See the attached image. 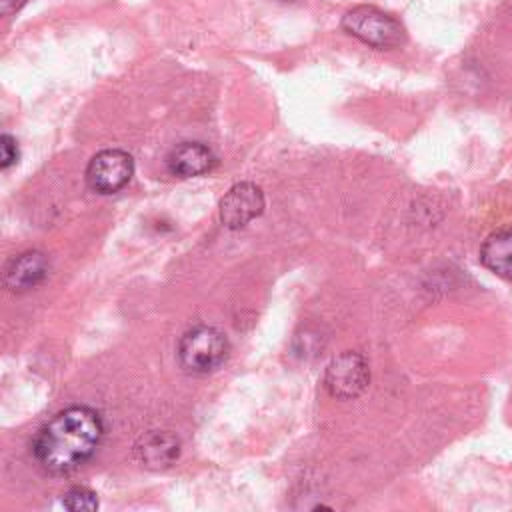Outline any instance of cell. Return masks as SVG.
I'll return each instance as SVG.
<instances>
[{
	"mask_svg": "<svg viewBox=\"0 0 512 512\" xmlns=\"http://www.w3.org/2000/svg\"><path fill=\"white\" fill-rule=\"evenodd\" d=\"M48 276V258L38 250H28L12 258L4 270V286L12 292L36 288Z\"/></svg>",
	"mask_w": 512,
	"mask_h": 512,
	"instance_id": "9",
	"label": "cell"
},
{
	"mask_svg": "<svg viewBox=\"0 0 512 512\" xmlns=\"http://www.w3.org/2000/svg\"><path fill=\"white\" fill-rule=\"evenodd\" d=\"M134 454L142 466L164 470L178 460L180 440L168 430H150L136 440Z\"/></svg>",
	"mask_w": 512,
	"mask_h": 512,
	"instance_id": "7",
	"label": "cell"
},
{
	"mask_svg": "<svg viewBox=\"0 0 512 512\" xmlns=\"http://www.w3.org/2000/svg\"><path fill=\"white\" fill-rule=\"evenodd\" d=\"M18 158H20V150H18L16 138L4 132L0 136V168L8 170L12 164L18 162Z\"/></svg>",
	"mask_w": 512,
	"mask_h": 512,
	"instance_id": "12",
	"label": "cell"
},
{
	"mask_svg": "<svg viewBox=\"0 0 512 512\" xmlns=\"http://www.w3.org/2000/svg\"><path fill=\"white\" fill-rule=\"evenodd\" d=\"M342 28L350 36L378 50H392L406 42L404 26L394 16L368 4L350 8L342 16Z\"/></svg>",
	"mask_w": 512,
	"mask_h": 512,
	"instance_id": "2",
	"label": "cell"
},
{
	"mask_svg": "<svg viewBox=\"0 0 512 512\" xmlns=\"http://www.w3.org/2000/svg\"><path fill=\"white\" fill-rule=\"evenodd\" d=\"M230 352L224 332L214 326H196L188 330L178 344L180 366L192 374H208L220 368Z\"/></svg>",
	"mask_w": 512,
	"mask_h": 512,
	"instance_id": "3",
	"label": "cell"
},
{
	"mask_svg": "<svg viewBox=\"0 0 512 512\" xmlns=\"http://www.w3.org/2000/svg\"><path fill=\"white\" fill-rule=\"evenodd\" d=\"M218 164L216 154L202 142H182L166 156V168L172 176L194 178L210 172Z\"/></svg>",
	"mask_w": 512,
	"mask_h": 512,
	"instance_id": "8",
	"label": "cell"
},
{
	"mask_svg": "<svg viewBox=\"0 0 512 512\" xmlns=\"http://www.w3.org/2000/svg\"><path fill=\"white\" fill-rule=\"evenodd\" d=\"M26 4V0H0V12L4 16H10L12 12L20 10Z\"/></svg>",
	"mask_w": 512,
	"mask_h": 512,
	"instance_id": "13",
	"label": "cell"
},
{
	"mask_svg": "<svg viewBox=\"0 0 512 512\" xmlns=\"http://www.w3.org/2000/svg\"><path fill=\"white\" fill-rule=\"evenodd\" d=\"M264 192L254 182L234 184L220 200V220L226 228H242L264 212Z\"/></svg>",
	"mask_w": 512,
	"mask_h": 512,
	"instance_id": "6",
	"label": "cell"
},
{
	"mask_svg": "<svg viewBox=\"0 0 512 512\" xmlns=\"http://www.w3.org/2000/svg\"><path fill=\"white\" fill-rule=\"evenodd\" d=\"M370 382V368L360 352H342L336 356L324 374V384L330 396L350 400L360 396Z\"/></svg>",
	"mask_w": 512,
	"mask_h": 512,
	"instance_id": "5",
	"label": "cell"
},
{
	"mask_svg": "<svg viewBox=\"0 0 512 512\" xmlns=\"http://www.w3.org/2000/svg\"><path fill=\"white\" fill-rule=\"evenodd\" d=\"M102 438V416L88 406H70L36 432L32 454L46 472L70 474L96 454Z\"/></svg>",
	"mask_w": 512,
	"mask_h": 512,
	"instance_id": "1",
	"label": "cell"
},
{
	"mask_svg": "<svg viewBox=\"0 0 512 512\" xmlns=\"http://www.w3.org/2000/svg\"><path fill=\"white\" fill-rule=\"evenodd\" d=\"M288 2H290V0H288Z\"/></svg>",
	"mask_w": 512,
	"mask_h": 512,
	"instance_id": "14",
	"label": "cell"
},
{
	"mask_svg": "<svg viewBox=\"0 0 512 512\" xmlns=\"http://www.w3.org/2000/svg\"><path fill=\"white\" fill-rule=\"evenodd\" d=\"M62 506L66 510H74V512H82V510H96L98 508V498L96 492H92L90 488L84 486H74L70 490H66L62 494Z\"/></svg>",
	"mask_w": 512,
	"mask_h": 512,
	"instance_id": "11",
	"label": "cell"
},
{
	"mask_svg": "<svg viewBox=\"0 0 512 512\" xmlns=\"http://www.w3.org/2000/svg\"><path fill=\"white\" fill-rule=\"evenodd\" d=\"M480 262L496 276L512 280V226L498 228L484 240Z\"/></svg>",
	"mask_w": 512,
	"mask_h": 512,
	"instance_id": "10",
	"label": "cell"
},
{
	"mask_svg": "<svg viewBox=\"0 0 512 512\" xmlns=\"http://www.w3.org/2000/svg\"><path fill=\"white\" fill-rule=\"evenodd\" d=\"M134 174V160L120 148L100 150L86 168V184L96 194H114L122 190Z\"/></svg>",
	"mask_w": 512,
	"mask_h": 512,
	"instance_id": "4",
	"label": "cell"
}]
</instances>
